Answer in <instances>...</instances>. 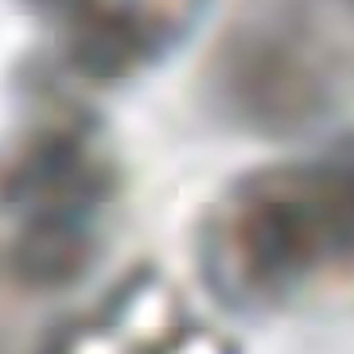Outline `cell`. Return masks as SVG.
Instances as JSON below:
<instances>
[{"label":"cell","mask_w":354,"mask_h":354,"mask_svg":"<svg viewBox=\"0 0 354 354\" xmlns=\"http://www.w3.org/2000/svg\"><path fill=\"white\" fill-rule=\"evenodd\" d=\"M198 272L234 312H272L354 265V140L226 183L195 234Z\"/></svg>","instance_id":"cell-1"},{"label":"cell","mask_w":354,"mask_h":354,"mask_svg":"<svg viewBox=\"0 0 354 354\" xmlns=\"http://www.w3.org/2000/svg\"><path fill=\"white\" fill-rule=\"evenodd\" d=\"M121 164L94 113L39 102L0 140V214L16 230H97Z\"/></svg>","instance_id":"cell-2"},{"label":"cell","mask_w":354,"mask_h":354,"mask_svg":"<svg viewBox=\"0 0 354 354\" xmlns=\"http://www.w3.org/2000/svg\"><path fill=\"white\" fill-rule=\"evenodd\" d=\"M203 4L207 0H66L51 24L74 74L121 82L176 51Z\"/></svg>","instance_id":"cell-3"},{"label":"cell","mask_w":354,"mask_h":354,"mask_svg":"<svg viewBox=\"0 0 354 354\" xmlns=\"http://www.w3.org/2000/svg\"><path fill=\"white\" fill-rule=\"evenodd\" d=\"M187 319L179 292L156 269H136L97 308L66 319L47 339V354H156Z\"/></svg>","instance_id":"cell-4"},{"label":"cell","mask_w":354,"mask_h":354,"mask_svg":"<svg viewBox=\"0 0 354 354\" xmlns=\"http://www.w3.org/2000/svg\"><path fill=\"white\" fill-rule=\"evenodd\" d=\"M156 354H241V351H238V343H234L230 335L218 331V327L183 319L176 331L160 343Z\"/></svg>","instance_id":"cell-5"}]
</instances>
